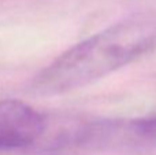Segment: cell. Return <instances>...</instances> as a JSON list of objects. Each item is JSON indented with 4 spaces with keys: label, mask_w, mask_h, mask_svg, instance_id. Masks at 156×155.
<instances>
[{
    "label": "cell",
    "mask_w": 156,
    "mask_h": 155,
    "mask_svg": "<svg viewBox=\"0 0 156 155\" xmlns=\"http://www.w3.org/2000/svg\"><path fill=\"white\" fill-rule=\"evenodd\" d=\"M156 48V21L132 18L76 44L36 74L32 91L52 96L88 85Z\"/></svg>",
    "instance_id": "obj_1"
},
{
    "label": "cell",
    "mask_w": 156,
    "mask_h": 155,
    "mask_svg": "<svg viewBox=\"0 0 156 155\" xmlns=\"http://www.w3.org/2000/svg\"><path fill=\"white\" fill-rule=\"evenodd\" d=\"M48 121L29 104L16 99L0 100V155L16 154L43 140Z\"/></svg>",
    "instance_id": "obj_2"
},
{
    "label": "cell",
    "mask_w": 156,
    "mask_h": 155,
    "mask_svg": "<svg viewBox=\"0 0 156 155\" xmlns=\"http://www.w3.org/2000/svg\"><path fill=\"white\" fill-rule=\"evenodd\" d=\"M118 144L144 146L156 150V117L129 122L100 121L97 146L111 147Z\"/></svg>",
    "instance_id": "obj_3"
}]
</instances>
